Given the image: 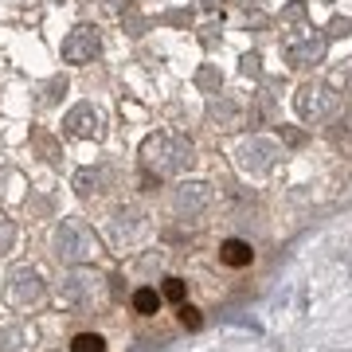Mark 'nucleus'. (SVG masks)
Listing matches in <instances>:
<instances>
[{"instance_id":"obj_1","label":"nucleus","mask_w":352,"mask_h":352,"mask_svg":"<svg viewBox=\"0 0 352 352\" xmlns=\"http://www.w3.org/2000/svg\"><path fill=\"white\" fill-rule=\"evenodd\" d=\"M98 254V243H94V235H90L87 223H78V219H63V227L55 231V258L59 263H90Z\"/></svg>"},{"instance_id":"obj_2","label":"nucleus","mask_w":352,"mask_h":352,"mask_svg":"<svg viewBox=\"0 0 352 352\" xmlns=\"http://www.w3.org/2000/svg\"><path fill=\"white\" fill-rule=\"evenodd\" d=\"M141 157H145V164H149L153 173L173 176V173H180L184 164H192V145H184V141L164 138V133H161V138H149V141H145Z\"/></svg>"},{"instance_id":"obj_3","label":"nucleus","mask_w":352,"mask_h":352,"mask_svg":"<svg viewBox=\"0 0 352 352\" xmlns=\"http://www.w3.org/2000/svg\"><path fill=\"white\" fill-rule=\"evenodd\" d=\"M39 294H43V278H39L36 270H28V266H20V270H12V282H8V298H12L16 305H28V302H36Z\"/></svg>"},{"instance_id":"obj_4","label":"nucleus","mask_w":352,"mask_h":352,"mask_svg":"<svg viewBox=\"0 0 352 352\" xmlns=\"http://www.w3.org/2000/svg\"><path fill=\"white\" fill-rule=\"evenodd\" d=\"M94 51H98V36H94L90 28H78L75 36L63 43V59L67 63H87Z\"/></svg>"},{"instance_id":"obj_5","label":"nucleus","mask_w":352,"mask_h":352,"mask_svg":"<svg viewBox=\"0 0 352 352\" xmlns=\"http://www.w3.org/2000/svg\"><path fill=\"white\" fill-rule=\"evenodd\" d=\"M67 126H71V133H78V138H98L102 113L94 110V106H75V110L67 113Z\"/></svg>"},{"instance_id":"obj_6","label":"nucleus","mask_w":352,"mask_h":352,"mask_svg":"<svg viewBox=\"0 0 352 352\" xmlns=\"http://www.w3.org/2000/svg\"><path fill=\"white\" fill-rule=\"evenodd\" d=\"M208 200H212V192H208V184H184V188L176 192V212H204L208 208Z\"/></svg>"},{"instance_id":"obj_7","label":"nucleus","mask_w":352,"mask_h":352,"mask_svg":"<svg viewBox=\"0 0 352 352\" xmlns=\"http://www.w3.org/2000/svg\"><path fill=\"white\" fill-rule=\"evenodd\" d=\"M90 294H94V278H87V274H71L59 286V298H63L67 305H78V302H87Z\"/></svg>"},{"instance_id":"obj_8","label":"nucleus","mask_w":352,"mask_h":352,"mask_svg":"<svg viewBox=\"0 0 352 352\" xmlns=\"http://www.w3.org/2000/svg\"><path fill=\"white\" fill-rule=\"evenodd\" d=\"M219 263H227V266H251V263H254L251 243H243V239H227L223 247H219Z\"/></svg>"},{"instance_id":"obj_9","label":"nucleus","mask_w":352,"mask_h":352,"mask_svg":"<svg viewBox=\"0 0 352 352\" xmlns=\"http://www.w3.org/2000/svg\"><path fill=\"white\" fill-rule=\"evenodd\" d=\"M133 309H138L141 317H153V314H157V309H161L157 289H138V294H133Z\"/></svg>"},{"instance_id":"obj_10","label":"nucleus","mask_w":352,"mask_h":352,"mask_svg":"<svg viewBox=\"0 0 352 352\" xmlns=\"http://www.w3.org/2000/svg\"><path fill=\"white\" fill-rule=\"evenodd\" d=\"M71 352H106V340H102L98 333H78V337L71 340Z\"/></svg>"},{"instance_id":"obj_11","label":"nucleus","mask_w":352,"mask_h":352,"mask_svg":"<svg viewBox=\"0 0 352 352\" xmlns=\"http://www.w3.org/2000/svg\"><path fill=\"white\" fill-rule=\"evenodd\" d=\"M164 298L168 302H184V282L180 278H164Z\"/></svg>"},{"instance_id":"obj_12","label":"nucleus","mask_w":352,"mask_h":352,"mask_svg":"<svg viewBox=\"0 0 352 352\" xmlns=\"http://www.w3.org/2000/svg\"><path fill=\"white\" fill-rule=\"evenodd\" d=\"M180 321H184V329H200V309L184 305V309H180Z\"/></svg>"}]
</instances>
